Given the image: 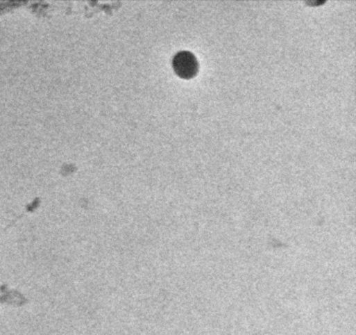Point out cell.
<instances>
[{
    "label": "cell",
    "mask_w": 356,
    "mask_h": 335,
    "mask_svg": "<svg viewBox=\"0 0 356 335\" xmlns=\"http://www.w3.org/2000/svg\"><path fill=\"white\" fill-rule=\"evenodd\" d=\"M176 74L185 80L192 79L198 72V61L192 52L182 51L176 54L172 60Z\"/></svg>",
    "instance_id": "cell-1"
}]
</instances>
